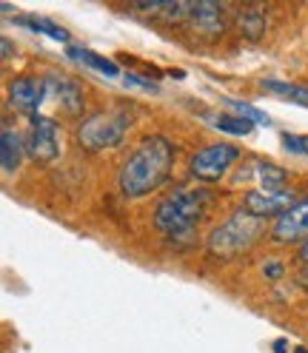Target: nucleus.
<instances>
[{
    "mask_svg": "<svg viewBox=\"0 0 308 353\" xmlns=\"http://www.w3.org/2000/svg\"><path fill=\"white\" fill-rule=\"evenodd\" d=\"M229 105L234 108V112H237L240 117H246L249 123H260V125H269V117L262 114L260 108H254V105H249V103H240V100H231Z\"/></svg>",
    "mask_w": 308,
    "mask_h": 353,
    "instance_id": "obj_19",
    "label": "nucleus"
},
{
    "mask_svg": "<svg viewBox=\"0 0 308 353\" xmlns=\"http://www.w3.org/2000/svg\"><path fill=\"white\" fill-rule=\"evenodd\" d=\"M300 259H302V262H308V239L302 242V248H300Z\"/></svg>",
    "mask_w": 308,
    "mask_h": 353,
    "instance_id": "obj_24",
    "label": "nucleus"
},
{
    "mask_svg": "<svg viewBox=\"0 0 308 353\" xmlns=\"http://www.w3.org/2000/svg\"><path fill=\"white\" fill-rule=\"evenodd\" d=\"M260 234H262V219L243 208V211H234L226 223H220L209 234L206 245L214 256H237L249 251Z\"/></svg>",
    "mask_w": 308,
    "mask_h": 353,
    "instance_id": "obj_3",
    "label": "nucleus"
},
{
    "mask_svg": "<svg viewBox=\"0 0 308 353\" xmlns=\"http://www.w3.org/2000/svg\"><path fill=\"white\" fill-rule=\"evenodd\" d=\"M209 200L211 196H209L206 188H189V185L174 188L157 205V211H154V225H157V231H163L169 236L189 234L194 228V223H200Z\"/></svg>",
    "mask_w": 308,
    "mask_h": 353,
    "instance_id": "obj_2",
    "label": "nucleus"
},
{
    "mask_svg": "<svg viewBox=\"0 0 308 353\" xmlns=\"http://www.w3.org/2000/svg\"><path fill=\"white\" fill-rule=\"evenodd\" d=\"M0 160H3L6 174L17 171L20 163H23V137L9 125H3V134H0Z\"/></svg>",
    "mask_w": 308,
    "mask_h": 353,
    "instance_id": "obj_12",
    "label": "nucleus"
},
{
    "mask_svg": "<svg viewBox=\"0 0 308 353\" xmlns=\"http://www.w3.org/2000/svg\"><path fill=\"white\" fill-rule=\"evenodd\" d=\"M128 128H131L128 112H95L80 123L77 143L89 151H106L120 145L128 134Z\"/></svg>",
    "mask_w": 308,
    "mask_h": 353,
    "instance_id": "obj_4",
    "label": "nucleus"
},
{
    "mask_svg": "<svg viewBox=\"0 0 308 353\" xmlns=\"http://www.w3.org/2000/svg\"><path fill=\"white\" fill-rule=\"evenodd\" d=\"M26 151L37 163H52L60 154V125L52 117L35 114L26 134Z\"/></svg>",
    "mask_w": 308,
    "mask_h": 353,
    "instance_id": "obj_6",
    "label": "nucleus"
},
{
    "mask_svg": "<svg viewBox=\"0 0 308 353\" xmlns=\"http://www.w3.org/2000/svg\"><path fill=\"white\" fill-rule=\"evenodd\" d=\"M262 88L277 97H285V100H294L300 105H308V85H294V83H280V80H266Z\"/></svg>",
    "mask_w": 308,
    "mask_h": 353,
    "instance_id": "obj_16",
    "label": "nucleus"
},
{
    "mask_svg": "<svg viewBox=\"0 0 308 353\" xmlns=\"http://www.w3.org/2000/svg\"><path fill=\"white\" fill-rule=\"evenodd\" d=\"M294 353H308V350H305V347H297V350H294Z\"/></svg>",
    "mask_w": 308,
    "mask_h": 353,
    "instance_id": "obj_26",
    "label": "nucleus"
},
{
    "mask_svg": "<svg viewBox=\"0 0 308 353\" xmlns=\"http://www.w3.org/2000/svg\"><path fill=\"white\" fill-rule=\"evenodd\" d=\"M126 85H140V88H151V92H157V85H154L151 80H143L137 74H126Z\"/></svg>",
    "mask_w": 308,
    "mask_h": 353,
    "instance_id": "obj_22",
    "label": "nucleus"
},
{
    "mask_svg": "<svg viewBox=\"0 0 308 353\" xmlns=\"http://www.w3.org/2000/svg\"><path fill=\"white\" fill-rule=\"evenodd\" d=\"M46 100V83L37 77H15L9 83V105L20 114H32L37 112V105Z\"/></svg>",
    "mask_w": 308,
    "mask_h": 353,
    "instance_id": "obj_7",
    "label": "nucleus"
},
{
    "mask_svg": "<svg viewBox=\"0 0 308 353\" xmlns=\"http://www.w3.org/2000/svg\"><path fill=\"white\" fill-rule=\"evenodd\" d=\"M214 125L220 131H226V134H251V128H254V123H249L246 117H240V114H226V117L214 120Z\"/></svg>",
    "mask_w": 308,
    "mask_h": 353,
    "instance_id": "obj_18",
    "label": "nucleus"
},
{
    "mask_svg": "<svg viewBox=\"0 0 308 353\" xmlns=\"http://www.w3.org/2000/svg\"><path fill=\"white\" fill-rule=\"evenodd\" d=\"M294 194L291 191H249L246 194V211H251L254 216H282L285 211H289L294 205Z\"/></svg>",
    "mask_w": 308,
    "mask_h": 353,
    "instance_id": "obj_10",
    "label": "nucleus"
},
{
    "mask_svg": "<svg viewBox=\"0 0 308 353\" xmlns=\"http://www.w3.org/2000/svg\"><path fill=\"white\" fill-rule=\"evenodd\" d=\"M271 236L277 242H297L308 239V196L297 200L282 216H277V223L271 228Z\"/></svg>",
    "mask_w": 308,
    "mask_h": 353,
    "instance_id": "obj_8",
    "label": "nucleus"
},
{
    "mask_svg": "<svg viewBox=\"0 0 308 353\" xmlns=\"http://www.w3.org/2000/svg\"><path fill=\"white\" fill-rule=\"evenodd\" d=\"M237 160H240V148L237 145H231V143H214V145H206V148H200L194 154L191 163H189V171L200 183H217V180H223L226 171Z\"/></svg>",
    "mask_w": 308,
    "mask_h": 353,
    "instance_id": "obj_5",
    "label": "nucleus"
},
{
    "mask_svg": "<svg viewBox=\"0 0 308 353\" xmlns=\"http://www.w3.org/2000/svg\"><path fill=\"white\" fill-rule=\"evenodd\" d=\"M282 262H266V265H262V274H266L269 279H280L282 276Z\"/></svg>",
    "mask_w": 308,
    "mask_h": 353,
    "instance_id": "obj_21",
    "label": "nucleus"
},
{
    "mask_svg": "<svg viewBox=\"0 0 308 353\" xmlns=\"http://www.w3.org/2000/svg\"><path fill=\"white\" fill-rule=\"evenodd\" d=\"M251 171H254V180L262 185L260 191H285V183H289V174H285L280 165L274 163H266V160H254L251 163Z\"/></svg>",
    "mask_w": 308,
    "mask_h": 353,
    "instance_id": "obj_13",
    "label": "nucleus"
},
{
    "mask_svg": "<svg viewBox=\"0 0 308 353\" xmlns=\"http://www.w3.org/2000/svg\"><path fill=\"white\" fill-rule=\"evenodd\" d=\"M282 148L291 154H308V137L302 134H285L282 137Z\"/></svg>",
    "mask_w": 308,
    "mask_h": 353,
    "instance_id": "obj_20",
    "label": "nucleus"
},
{
    "mask_svg": "<svg viewBox=\"0 0 308 353\" xmlns=\"http://www.w3.org/2000/svg\"><path fill=\"white\" fill-rule=\"evenodd\" d=\"M43 83H46V94H55V100L60 103L66 114H72V117L83 114V88L77 80L66 74H46Z\"/></svg>",
    "mask_w": 308,
    "mask_h": 353,
    "instance_id": "obj_9",
    "label": "nucleus"
},
{
    "mask_svg": "<svg viewBox=\"0 0 308 353\" xmlns=\"http://www.w3.org/2000/svg\"><path fill=\"white\" fill-rule=\"evenodd\" d=\"M189 20L194 23V29H200L203 34H217V32H223L226 12L220 3H214V0H200V3H194Z\"/></svg>",
    "mask_w": 308,
    "mask_h": 353,
    "instance_id": "obj_11",
    "label": "nucleus"
},
{
    "mask_svg": "<svg viewBox=\"0 0 308 353\" xmlns=\"http://www.w3.org/2000/svg\"><path fill=\"white\" fill-rule=\"evenodd\" d=\"M274 353H285V342H282V339L274 345Z\"/></svg>",
    "mask_w": 308,
    "mask_h": 353,
    "instance_id": "obj_25",
    "label": "nucleus"
},
{
    "mask_svg": "<svg viewBox=\"0 0 308 353\" xmlns=\"http://www.w3.org/2000/svg\"><path fill=\"white\" fill-rule=\"evenodd\" d=\"M26 26L35 29V32L49 34V37L57 40V43H69V32H66L63 26H57V23H52V20H46V17H29V20H26Z\"/></svg>",
    "mask_w": 308,
    "mask_h": 353,
    "instance_id": "obj_17",
    "label": "nucleus"
},
{
    "mask_svg": "<svg viewBox=\"0 0 308 353\" xmlns=\"http://www.w3.org/2000/svg\"><path fill=\"white\" fill-rule=\"evenodd\" d=\"M237 26H240V32H243L249 40H260L262 32H266V12L257 9V6L243 9V12H240V17H237Z\"/></svg>",
    "mask_w": 308,
    "mask_h": 353,
    "instance_id": "obj_15",
    "label": "nucleus"
},
{
    "mask_svg": "<svg viewBox=\"0 0 308 353\" xmlns=\"http://www.w3.org/2000/svg\"><path fill=\"white\" fill-rule=\"evenodd\" d=\"M174 168V145L163 134L143 137L117 171V183L126 196H146L160 188Z\"/></svg>",
    "mask_w": 308,
    "mask_h": 353,
    "instance_id": "obj_1",
    "label": "nucleus"
},
{
    "mask_svg": "<svg viewBox=\"0 0 308 353\" xmlns=\"http://www.w3.org/2000/svg\"><path fill=\"white\" fill-rule=\"evenodd\" d=\"M66 54H69L72 60H77V63H83V65H89V69L100 72V74H108V77H117V74H120L117 63H112L108 57H103V54H97V52L80 49V46H69V49H66Z\"/></svg>",
    "mask_w": 308,
    "mask_h": 353,
    "instance_id": "obj_14",
    "label": "nucleus"
},
{
    "mask_svg": "<svg viewBox=\"0 0 308 353\" xmlns=\"http://www.w3.org/2000/svg\"><path fill=\"white\" fill-rule=\"evenodd\" d=\"M9 54H12V40L3 37V57H9Z\"/></svg>",
    "mask_w": 308,
    "mask_h": 353,
    "instance_id": "obj_23",
    "label": "nucleus"
}]
</instances>
